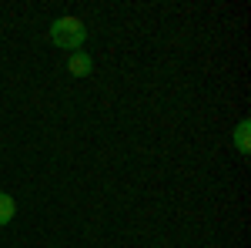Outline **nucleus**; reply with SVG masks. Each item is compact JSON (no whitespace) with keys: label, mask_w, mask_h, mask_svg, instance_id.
<instances>
[{"label":"nucleus","mask_w":251,"mask_h":248,"mask_svg":"<svg viewBox=\"0 0 251 248\" xmlns=\"http://www.w3.org/2000/svg\"><path fill=\"white\" fill-rule=\"evenodd\" d=\"M14 215H17V201H14L7 191H0V228H3V225H10V221H14Z\"/></svg>","instance_id":"20e7f679"},{"label":"nucleus","mask_w":251,"mask_h":248,"mask_svg":"<svg viewBox=\"0 0 251 248\" xmlns=\"http://www.w3.org/2000/svg\"><path fill=\"white\" fill-rule=\"evenodd\" d=\"M84 40H87V27L80 17H57L50 24V44L74 54V51H84Z\"/></svg>","instance_id":"f257e3e1"},{"label":"nucleus","mask_w":251,"mask_h":248,"mask_svg":"<svg viewBox=\"0 0 251 248\" xmlns=\"http://www.w3.org/2000/svg\"><path fill=\"white\" fill-rule=\"evenodd\" d=\"M234 148H238V154H241V158H248L251 154V121L248 117H241V121H238V124H234Z\"/></svg>","instance_id":"7ed1b4c3"},{"label":"nucleus","mask_w":251,"mask_h":248,"mask_svg":"<svg viewBox=\"0 0 251 248\" xmlns=\"http://www.w3.org/2000/svg\"><path fill=\"white\" fill-rule=\"evenodd\" d=\"M67 71H71V77H91L94 74V57L87 51H74V54H67Z\"/></svg>","instance_id":"f03ea898"}]
</instances>
